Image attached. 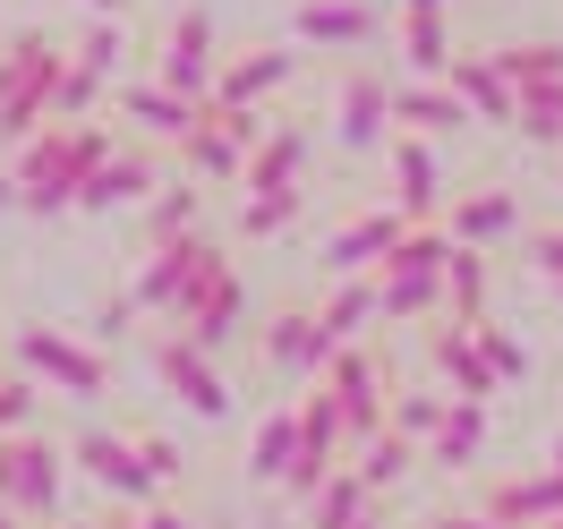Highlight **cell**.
I'll return each mask as SVG.
<instances>
[{"mask_svg":"<svg viewBox=\"0 0 563 529\" xmlns=\"http://www.w3.org/2000/svg\"><path fill=\"white\" fill-rule=\"evenodd\" d=\"M60 69H69V52L43 35V26L0 43V145H26L35 129H52V86H60Z\"/></svg>","mask_w":563,"mask_h":529,"instance_id":"6da1fadb","label":"cell"},{"mask_svg":"<svg viewBox=\"0 0 563 529\" xmlns=\"http://www.w3.org/2000/svg\"><path fill=\"white\" fill-rule=\"evenodd\" d=\"M231 274V256L213 240H172V247H154V265L137 274V290H129V308H163V317H188L197 299H206L213 283Z\"/></svg>","mask_w":563,"mask_h":529,"instance_id":"7a4b0ae2","label":"cell"},{"mask_svg":"<svg viewBox=\"0 0 563 529\" xmlns=\"http://www.w3.org/2000/svg\"><path fill=\"white\" fill-rule=\"evenodd\" d=\"M0 513H18V521H60V444H43V436H0Z\"/></svg>","mask_w":563,"mask_h":529,"instance_id":"3957f363","label":"cell"},{"mask_svg":"<svg viewBox=\"0 0 563 529\" xmlns=\"http://www.w3.org/2000/svg\"><path fill=\"white\" fill-rule=\"evenodd\" d=\"M18 367H26L35 385H60L69 401H95V393H111V359L95 351V342L52 333V324H26V333H18Z\"/></svg>","mask_w":563,"mask_h":529,"instance_id":"277c9868","label":"cell"},{"mask_svg":"<svg viewBox=\"0 0 563 529\" xmlns=\"http://www.w3.org/2000/svg\"><path fill=\"white\" fill-rule=\"evenodd\" d=\"M324 385H333V401H342V427H351V453L367 444V436H385L393 427V393H385V367L358 351H333L324 359Z\"/></svg>","mask_w":563,"mask_h":529,"instance_id":"5b68a950","label":"cell"},{"mask_svg":"<svg viewBox=\"0 0 563 529\" xmlns=\"http://www.w3.org/2000/svg\"><path fill=\"white\" fill-rule=\"evenodd\" d=\"M213 18L206 9H179L172 18V35H163V69H154V86H172L179 103H197L206 111L213 103Z\"/></svg>","mask_w":563,"mask_h":529,"instance_id":"8992f818","label":"cell"},{"mask_svg":"<svg viewBox=\"0 0 563 529\" xmlns=\"http://www.w3.org/2000/svg\"><path fill=\"white\" fill-rule=\"evenodd\" d=\"M401 231H410V213H393V206L351 213V222L324 240V274H333V283H358V274H376L393 247H401Z\"/></svg>","mask_w":563,"mask_h":529,"instance_id":"52a82bcc","label":"cell"},{"mask_svg":"<svg viewBox=\"0 0 563 529\" xmlns=\"http://www.w3.org/2000/svg\"><path fill=\"white\" fill-rule=\"evenodd\" d=\"M69 461L86 470V478H95V487L129 495V504H154V487H163V478L145 470V453L129 444V436H111V427H86V436L69 444Z\"/></svg>","mask_w":563,"mask_h":529,"instance_id":"ba28073f","label":"cell"},{"mask_svg":"<svg viewBox=\"0 0 563 529\" xmlns=\"http://www.w3.org/2000/svg\"><path fill=\"white\" fill-rule=\"evenodd\" d=\"M333 137H342V154H367V145L393 137V77H376V69H351V77H342Z\"/></svg>","mask_w":563,"mask_h":529,"instance_id":"9c48e42d","label":"cell"},{"mask_svg":"<svg viewBox=\"0 0 563 529\" xmlns=\"http://www.w3.org/2000/svg\"><path fill=\"white\" fill-rule=\"evenodd\" d=\"M154 376H163L172 401H188L197 419H231V385H222V367H213L197 342H179V333H172V342L154 351Z\"/></svg>","mask_w":563,"mask_h":529,"instance_id":"30bf717a","label":"cell"},{"mask_svg":"<svg viewBox=\"0 0 563 529\" xmlns=\"http://www.w3.org/2000/svg\"><path fill=\"white\" fill-rule=\"evenodd\" d=\"M324 359H333V342H324L317 308H282V317L265 324V367H274L282 385H308V376H324Z\"/></svg>","mask_w":563,"mask_h":529,"instance_id":"8fae6325","label":"cell"},{"mask_svg":"<svg viewBox=\"0 0 563 529\" xmlns=\"http://www.w3.org/2000/svg\"><path fill=\"white\" fill-rule=\"evenodd\" d=\"M376 9L367 0H299L290 9V35L308 43V52H358V43H376Z\"/></svg>","mask_w":563,"mask_h":529,"instance_id":"7c38bea8","label":"cell"},{"mask_svg":"<svg viewBox=\"0 0 563 529\" xmlns=\"http://www.w3.org/2000/svg\"><path fill=\"white\" fill-rule=\"evenodd\" d=\"M444 86H453L461 103H470V120H487V129H512V120H521V95H512V77L495 69V52H453Z\"/></svg>","mask_w":563,"mask_h":529,"instance_id":"4fadbf2b","label":"cell"},{"mask_svg":"<svg viewBox=\"0 0 563 529\" xmlns=\"http://www.w3.org/2000/svg\"><path fill=\"white\" fill-rule=\"evenodd\" d=\"M290 77H299V52H265V43H256V52H240L231 69L213 77V103L222 111H265V95H282Z\"/></svg>","mask_w":563,"mask_h":529,"instance_id":"5bb4252c","label":"cell"},{"mask_svg":"<svg viewBox=\"0 0 563 529\" xmlns=\"http://www.w3.org/2000/svg\"><path fill=\"white\" fill-rule=\"evenodd\" d=\"M154 188H163V179H154V154H145V145H129V154L111 145V154H103V172L77 188V213H120V206H145Z\"/></svg>","mask_w":563,"mask_h":529,"instance_id":"9a60e30c","label":"cell"},{"mask_svg":"<svg viewBox=\"0 0 563 529\" xmlns=\"http://www.w3.org/2000/svg\"><path fill=\"white\" fill-rule=\"evenodd\" d=\"M401 69L419 77V86H444V69H453L444 0H401Z\"/></svg>","mask_w":563,"mask_h":529,"instance_id":"2e32d148","label":"cell"},{"mask_svg":"<svg viewBox=\"0 0 563 529\" xmlns=\"http://www.w3.org/2000/svg\"><path fill=\"white\" fill-rule=\"evenodd\" d=\"M427 359H435V376H444V393H453V401H478V410H487V393H504V376L487 367V351H478L461 324H435Z\"/></svg>","mask_w":563,"mask_h":529,"instance_id":"e0dca14e","label":"cell"},{"mask_svg":"<svg viewBox=\"0 0 563 529\" xmlns=\"http://www.w3.org/2000/svg\"><path fill=\"white\" fill-rule=\"evenodd\" d=\"M308 154H317V137H308L299 120H274V129H265V145L247 154V172H240V179L256 188V197H274V188H299Z\"/></svg>","mask_w":563,"mask_h":529,"instance_id":"ac0fdd59","label":"cell"},{"mask_svg":"<svg viewBox=\"0 0 563 529\" xmlns=\"http://www.w3.org/2000/svg\"><path fill=\"white\" fill-rule=\"evenodd\" d=\"M240 317H247V283H240V265H231V274H222V283H213L188 317H179V342H197V351L213 359L231 333H240Z\"/></svg>","mask_w":563,"mask_h":529,"instance_id":"d6986e66","label":"cell"},{"mask_svg":"<svg viewBox=\"0 0 563 529\" xmlns=\"http://www.w3.org/2000/svg\"><path fill=\"white\" fill-rule=\"evenodd\" d=\"M487 513H495V521H512V529H547V521H563V470L504 478V487L487 495Z\"/></svg>","mask_w":563,"mask_h":529,"instance_id":"ffe728a7","label":"cell"},{"mask_svg":"<svg viewBox=\"0 0 563 529\" xmlns=\"http://www.w3.org/2000/svg\"><path fill=\"white\" fill-rule=\"evenodd\" d=\"M461 247H495V240H512L521 231V197L512 188H478V197H461L453 222H444Z\"/></svg>","mask_w":563,"mask_h":529,"instance_id":"44dd1931","label":"cell"},{"mask_svg":"<svg viewBox=\"0 0 563 529\" xmlns=\"http://www.w3.org/2000/svg\"><path fill=\"white\" fill-rule=\"evenodd\" d=\"M120 111H129L154 145H188V137H197V120H206L197 103H179L172 86H129V95H120Z\"/></svg>","mask_w":563,"mask_h":529,"instance_id":"7402d4cb","label":"cell"},{"mask_svg":"<svg viewBox=\"0 0 563 529\" xmlns=\"http://www.w3.org/2000/svg\"><path fill=\"white\" fill-rule=\"evenodd\" d=\"M435 145L419 137V129H401V137H393V188H401V213H410V222H427V213H435V197H444V188H435Z\"/></svg>","mask_w":563,"mask_h":529,"instance_id":"603a6c76","label":"cell"},{"mask_svg":"<svg viewBox=\"0 0 563 529\" xmlns=\"http://www.w3.org/2000/svg\"><path fill=\"white\" fill-rule=\"evenodd\" d=\"M385 317V299H376V274H358V283H333L324 290V308H317V324H324V342L333 351H351L367 324Z\"/></svg>","mask_w":563,"mask_h":529,"instance_id":"cb8c5ba5","label":"cell"},{"mask_svg":"<svg viewBox=\"0 0 563 529\" xmlns=\"http://www.w3.org/2000/svg\"><path fill=\"white\" fill-rule=\"evenodd\" d=\"M376 299H385V317H435L444 308V265H385L376 274Z\"/></svg>","mask_w":563,"mask_h":529,"instance_id":"d4e9b609","label":"cell"},{"mask_svg":"<svg viewBox=\"0 0 563 529\" xmlns=\"http://www.w3.org/2000/svg\"><path fill=\"white\" fill-rule=\"evenodd\" d=\"M290 461H299V401L290 410H265V427L247 436V478H290Z\"/></svg>","mask_w":563,"mask_h":529,"instance_id":"484cf974","label":"cell"},{"mask_svg":"<svg viewBox=\"0 0 563 529\" xmlns=\"http://www.w3.org/2000/svg\"><path fill=\"white\" fill-rule=\"evenodd\" d=\"M367 513H376V487L342 461V470L317 487V504H308V529H351V521H367Z\"/></svg>","mask_w":563,"mask_h":529,"instance_id":"4316f807","label":"cell"},{"mask_svg":"<svg viewBox=\"0 0 563 529\" xmlns=\"http://www.w3.org/2000/svg\"><path fill=\"white\" fill-rule=\"evenodd\" d=\"M393 120H410V129H435V137H444V129H470V103H461L453 86H393Z\"/></svg>","mask_w":563,"mask_h":529,"instance_id":"83f0119b","label":"cell"},{"mask_svg":"<svg viewBox=\"0 0 563 529\" xmlns=\"http://www.w3.org/2000/svg\"><path fill=\"white\" fill-rule=\"evenodd\" d=\"M179 154H188V172H206V179H240V172H247V145L231 137V129H222V111H213V103H206L197 137L179 145Z\"/></svg>","mask_w":563,"mask_h":529,"instance_id":"f1b7e54d","label":"cell"},{"mask_svg":"<svg viewBox=\"0 0 563 529\" xmlns=\"http://www.w3.org/2000/svg\"><path fill=\"white\" fill-rule=\"evenodd\" d=\"M487 444V410L478 401H453V419L435 427V444H427V470H470Z\"/></svg>","mask_w":563,"mask_h":529,"instance_id":"f546056e","label":"cell"},{"mask_svg":"<svg viewBox=\"0 0 563 529\" xmlns=\"http://www.w3.org/2000/svg\"><path fill=\"white\" fill-rule=\"evenodd\" d=\"M410 461H419V444H410L401 427H385V436H367V444L351 453V470H358L376 495H385V487H401V478H410Z\"/></svg>","mask_w":563,"mask_h":529,"instance_id":"4dcf8cb0","label":"cell"},{"mask_svg":"<svg viewBox=\"0 0 563 529\" xmlns=\"http://www.w3.org/2000/svg\"><path fill=\"white\" fill-rule=\"evenodd\" d=\"M444 299H453L461 324H478V308H487V247L453 240V256H444Z\"/></svg>","mask_w":563,"mask_h":529,"instance_id":"1f68e13d","label":"cell"},{"mask_svg":"<svg viewBox=\"0 0 563 529\" xmlns=\"http://www.w3.org/2000/svg\"><path fill=\"white\" fill-rule=\"evenodd\" d=\"M495 69L512 77V95H529V86H563V43H495Z\"/></svg>","mask_w":563,"mask_h":529,"instance_id":"d6a6232c","label":"cell"},{"mask_svg":"<svg viewBox=\"0 0 563 529\" xmlns=\"http://www.w3.org/2000/svg\"><path fill=\"white\" fill-rule=\"evenodd\" d=\"M145 240L154 247L197 240V188H154V197H145Z\"/></svg>","mask_w":563,"mask_h":529,"instance_id":"836d02e7","label":"cell"},{"mask_svg":"<svg viewBox=\"0 0 563 529\" xmlns=\"http://www.w3.org/2000/svg\"><path fill=\"white\" fill-rule=\"evenodd\" d=\"M453 419V393H401V401H393V427H401V436H410V444H435V427Z\"/></svg>","mask_w":563,"mask_h":529,"instance_id":"e575fe53","label":"cell"},{"mask_svg":"<svg viewBox=\"0 0 563 529\" xmlns=\"http://www.w3.org/2000/svg\"><path fill=\"white\" fill-rule=\"evenodd\" d=\"M95 103H103V77L95 69H60V86H52V120H60V129H77V120H95Z\"/></svg>","mask_w":563,"mask_h":529,"instance_id":"d590c367","label":"cell"},{"mask_svg":"<svg viewBox=\"0 0 563 529\" xmlns=\"http://www.w3.org/2000/svg\"><path fill=\"white\" fill-rule=\"evenodd\" d=\"M470 342L487 351V367L504 376V385H521V376H529V342H521V333H504V324L478 317V324H470Z\"/></svg>","mask_w":563,"mask_h":529,"instance_id":"8d00e7d4","label":"cell"},{"mask_svg":"<svg viewBox=\"0 0 563 529\" xmlns=\"http://www.w3.org/2000/svg\"><path fill=\"white\" fill-rule=\"evenodd\" d=\"M512 129H521V137H538V145H563V86H529Z\"/></svg>","mask_w":563,"mask_h":529,"instance_id":"74e56055","label":"cell"},{"mask_svg":"<svg viewBox=\"0 0 563 529\" xmlns=\"http://www.w3.org/2000/svg\"><path fill=\"white\" fill-rule=\"evenodd\" d=\"M290 222H299V188H274V197H247L240 206L247 240H274V231H290Z\"/></svg>","mask_w":563,"mask_h":529,"instance_id":"f35d334b","label":"cell"},{"mask_svg":"<svg viewBox=\"0 0 563 529\" xmlns=\"http://www.w3.org/2000/svg\"><path fill=\"white\" fill-rule=\"evenodd\" d=\"M77 69H95L111 86V77H120V18H95V26H86V35H77V52H69Z\"/></svg>","mask_w":563,"mask_h":529,"instance_id":"ab89813d","label":"cell"},{"mask_svg":"<svg viewBox=\"0 0 563 529\" xmlns=\"http://www.w3.org/2000/svg\"><path fill=\"white\" fill-rule=\"evenodd\" d=\"M35 401H43V385H9V376H0V436H26Z\"/></svg>","mask_w":563,"mask_h":529,"instance_id":"60d3db41","label":"cell"},{"mask_svg":"<svg viewBox=\"0 0 563 529\" xmlns=\"http://www.w3.org/2000/svg\"><path fill=\"white\" fill-rule=\"evenodd\" d=\"M137 453H145V470H154V478H179V470H188L172 436H137Z\"/></svg>","mask_w":563,"mask_h":529,"instance_id":"b9f144b4","label":"cell"},{"mask_svg":"<svg viewBox=\"0 0 563 529\" xmlns=\"http://www.w3.org/2000/svg\"><path fill=\"white\" fill-rule=\"evenodd\" d=\"M529 265H538L547 283H563V231H538V240H529Z\"/></svg>","mask_w":563,"mask_h":529,"instance_id":"7bdbcfd3","label":"cell"},{"mask_svg":"<svg viewBox=\"0 0 563 529\" xmlns=\"http://www.w3.org/2000/svg\"><path fill=\"white\" fill-rule=\"evenodd\" d=\"M427 529H512V521H495V513H435Z\"/></svg>","mask_w":563,"mask_h":529,"instance_id":"ee69618b","label":"cell"},{"mask_svg":"<svg viewBox=\"0 0 563 529\" xmlns=\"http://www.w3.org/2000/svg\"><path fill=\"white\" fill-rule=\"evenodd\" d=\"M145 529H197L188 513H145Z\"/></svg>","mask_w":563,"mask_h":529,"instance_id":"f6af8a7d","label":"cell"},{"mask_svg":"<svg viewBox=\"0 0 563 529\" xmlns=\"http://www.w3.org/2000/svg\"><path fill=\"white\" fill-rule=\"evenodd\" d=\"M86 9H95V18H129V0H86Z\"/></svg>","mask_w":563,"mask_h":529,"instance_id":"bcb514c9","label":"cell"},{"mask_svg":"<svg viewBox=\"0 0 563 529\" xmlns=\"http://www.w3.org/2000/svg\"><path fill=\"white\" fill-rule=\"evenodd\" d=\"M0 206H18V172H0Z\"/></svg>","mask_w":563,"mask_h":529,"instance_id":"7dc6e473","label":"cell"},{"mask_svg":"<svg viewBox=\"0 0 563 529\" xmlns=\"http://www.w3.org/2000/svg\"><path fill=\"white\" fill-rule=\"evenodd\" d=\"M351 529H385V504H376V513H367V521H351Z\"/></svg>","mask_w":563,"mask_h":529,"instance_id":"c3c4849f","label":"cell"},{"mask_svg":"<svg viewBox=\"0 0 563 529\" xmlns=\"http://www.w3.org/2000/svg\"><path fill=\"white\" fill-rule=\"evenodd\" d=\"M103 529H145V513H137V521H103Z\"/></svg>","mask_w":563,"mask_h":529,"instance_id":"681fc988","label":"cell"},{"mask_svg":"<svg viewBox=\"0 0 563 529\" xmlns=\"http://www.w3.org/2000/svg\"><path fill=\"white\" fill-rule=\"evenodd\" d=\"M0 529H18V513H0Z\"/></svg>","mask_w":563,"mask_h":529,"instance_id":"f907efd6","label":"cell"},{"mask_svg":"<svg viewBox=\"0 0 563 529\" xmlns=\"http://www.w3.org/2000/svg\"><path fill=\"white\" fill-rule=\"evenodd\" d=\"M555 470H563V444H555Z\"/></svg>","mask_w":563,"mask_h":529,"instance_id":"816d5d0a","label":"cell"},{"mask_svg":"<svg viewBox=\"0 0 563 529\" xmlns=\"http://www.w3.org/2000/svg\"><path fill=\"white\" fill-rule=\"evenodd\" d=\"M547 529H563V521H547Z\"/></svg>","mask_w":563,"mask_h":529,"instance_id":"f5cc1de1","label":"cell"},{"mask_svg":"<svg viewBox=\"0 0 563 529\" xmlns=\"http://www.w3.org/2000/svg\"><path fill=\"white\" fill-rule=\"evenodd\" d=\"M555 299H563V283H555Z\"/></svg>","mask_w":563,"mask_h":529,"instance_id":"db71d44e","label":"cell"},{"mask_svg":"<svg viewBox=\"0 0 563 529\" xmlns=\"http://www.w3.org/2000/svg\"><path fill=\"white\" fill-rule=\"evenodd\" d=\"M60 529H77V521H60Z\"/></svg>","mask_w":563,"mask_h":529,"instance_id":"11a10c76","label":"cell"}]
</instances>
